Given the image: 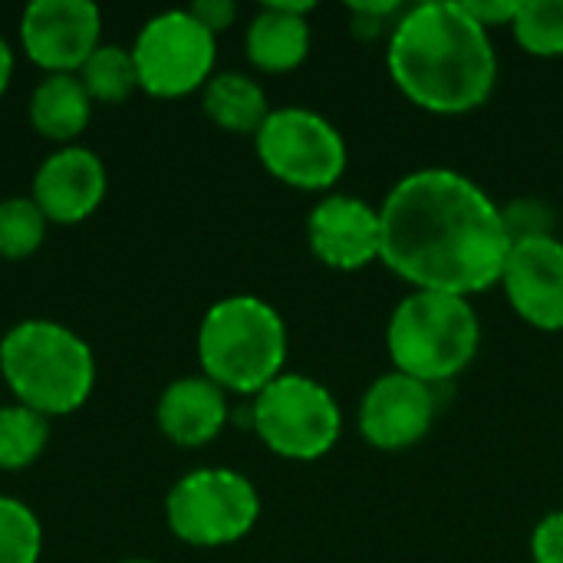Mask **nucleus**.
<instances>
[{"instance_id": "1", "label": "nucleus", "mask_w": 563, "mask_h": 563, "mask_svg": "<svg viewBox=\"0 0 563 563\" xmlns=\"http://www.w3.org/2000/svg\"><path fill=\"white\" fill-rule=\"evenodd\" d=\"M379 261L416 290L475 297L501 284L511 238L501 205L468 175L419 168L379 208Z\"/></svg>"}, {"instance_id": "2", "label": "nucleus", "mask_w": 563, "mask_h": 563, "mask_svg": "<svg viewBox=\"0 0 563 563\" xmlns=\"http://www.w3.org/2000/svg\"><path fill=\"white\" fill-rule=\"evenodd\" d=\"M386 66L399 92L435 115H465L485 106L498 82L492 33L449 0L406 7L389 33Z\"/></svg>"}, {"instance_id": "3", "label": "nucleus", "mask_w": 563, "mask_h": 563, "mask_svg": "<svg viewBox=\"0 0 563 563\" xmlns=\"http://www.w3.org/2000/svg\"><path fill=\"white\" fill-rule=\"evenodd\" d=\"M0 376L20 406L59 419L82 409L92 396L96 356L76 330L33 317L3 333Z\"/></svg>"}, {"instance_id": "4", "label": "nucleus", "mask_w": 563, "mask_h": 563, "mask_svg": "<svg viewBox=\"0 0 563 563\" xmlns=\"http://www.w3.org/2000/svg\"><path fill=\"white\" fill-rule=\"evenodd\" d=\"M201 376L234 396H257L287 366V323L261 297L234 294L208 307L198 327Z\"/></svg>"}, {"instance_id": "5", "label": "nucleus", "mask_w": 563, "mask_h": 563, "mask_svg": "<svg viewBox=\"0 0 563 563\" xmlns=\"http://www.w3.org/2000/svg\"><path fill=\"white\" fill-rule=\"evenodd\" d=\"M482 323L468 297L412 290L406 294L386 327V346L396 373L426 386H442L462 376L478 356Z\"/></svg>"}, {"instance_id": "6", "label": "nucleus", "mask_w": 563, "mask_h": 563, "mask_svg": "<svg viewBox=\"0 0 563 563\" xmlns=\"http://www.w3.org/2000/svg\"><path fill=\"white\" fill-rule=\"evenodd\" d=\"M251 429L277 459L317 462L340 442L343 409L323 383L284 373L251 399Z\"/></svg>"}, {"instance_id": "7", "label": "nucleus", "mask_w": 563, "mask_h": 563, "mask_svg": "<svg viewBox=\"0 0 563 563\" xmlns=\"http://www.w3.org/2000/svg\"><path fill=\"white\" fill-rule=\"evenodd\" d=\"M165 521L188 548H228L257 528L261 495L254 482L234 468H195L172 485Z\"/></svg>"}, {"instance_id": "8", "label": "nucleus", "mask_w": 563, "mask_h": 563, "mask_svg": "<svg viewBox=\"0 0 563 563\" xmlns=\"http://www.w3.org/2000/svg\"><path fill=\"white\" fill-rule=\"evenodd\" d=\"M254 148L277 181L300 191H327L346 172V142L340 129L307 106L271 109L254 135Z\"/></svg>"}, {"instance_id": "9", "label": "nucleus", "mask_w": 563, "mask_h": 563, "mask_svg": "<svg viewBox=\"0 0 563 563\" xmlns=\"http://www.w3.org/2000/svg\"><path fill=\"white\" fill-rule=\"evenodd\" d=\"M139 89L155 99H181L208 86L218 59V36L188 10H165L142 23L129 46Z\"/></svg>"}, {"instance_id": "10", "label": "nucleus", "mask_w": 563, "mask_h": 563, "mask_svg": "<svg viewBox=\"0 0 563 563\" xmlns=\"http://www.w3.org/2000/svg\"><path fill=\"white\" fill-rule=\"evenodd\" d=\"M20 43L46 76L79 73L102 43V13L89 0H33L20 16Z\"/></svg>"}, {"instance_id": "11", "label": "nucleus", "mask_w": 563, "mask_h": 563, "mask_svg": "<svg viewBox=\"0 0 563 563\" xmlns=\"http://www.w3.org/2000/svg\"><path fill=\"white\" fill-rule=\"evenodd\" d=\"M435 412V386L393 369L363 393L360 435L379 452H406L432 432Z\"/></svg>"}, {"instance_id": "12", "label": "nucleus", "mask_w": 563, "mask_h": 563, "mask_svg": "<svg viewBox=\"0 0 563 563\" xmlns=\"http://www.w3.org/2000/svg\"><path fill=\"white\" fill-rule=\"evenodd\" d=\"M505 297L511 310L534 330L561 333L563 330V241L531 238L511 244L501 274Z\"/></svg>"}, {"instance_id": "13", "label": "nucleus", "mask_w": 563, "mask_h": 563, "mask_svg": "<svg viewBox=\"0 0 563 563\" xmlns=\"http://www.w3.org/2000/svg\"><path fill=\"white\" fill-rule=\"evenodd\" d=\"M109 191V172L102 158L86 145H66L46 155L33 175L30 198L49 224H82L89 221Z\"/></svg>"}, {"instance_id": "14", "label": "nucleus", "mask_w": 563, "mask_h": 563, "mask_svg": "<svg viewBox=\"0 0 563 563\" xmlns=\"http://www.w3.org/2000/svg\"><path fill=\"white\" fill-rule=\"evenodd\" d=\"M307 244L333 271H363L383 251L379 208L356 195H327L307 218Z\"/></svg>"}, {"instance_id": "15", "label": "nucleus", "mask_w": 563, "mask_h": 563, "mask_svg": "<svg viewBox=\"0 0 563 563\" xmlns=\"http://www.w3.org/2000/svg\"><path fill=\"white\" fill-rule=\"evenodd\" d=\"M228 422V393L208 376H181L168 383L155 402V426L178 449H201L214 442Z\"/></svg>"}, {"instance_id": "16", "label": "nucleus", "mask_w": 563, "mask_h": 563, "mask_svg": "<svg viewBox=\"0 0 563 563\" xmlns=\"http://www.w3.org/2000/svg\"><path fill=\"white\" fill-rule=\"evenodd\" d=\"M313 10L310 0L303 3H280L271 0L257 10L244 33V49L254 69L261 73H290L310 53V23L307 13Z\"/></svg>"}, {"instance_id": "17", "label": "nucleus", "mask_w": 563, "mask_h": 563, "mask_svg": "<svg viewBox=\"0 0 563 563\" xmlns=\"http://www.w3.org/2000/svg\"><path fill=\"white\" fill-rule=\"evenodd\" d=\"M92 99L82 89L76 73L43 76L30 96V125L40 139L56 142L59 148L76 145L92 119Z\"/></svg>"}, {"instance_id": "18", "label": "nucleus", "mask_w": 563, "mask_h": 563, "mask_svg": "<svg viewBox=\"0 0 563 563\" xmlns=\"http://www.w3.org/2000/svg\"><path fill=\"white\" fill-rule=\"evenodd\" d=\"M201 109L218 129L231 135H257V129L271 115L264 86L247 73H234V69L214 73L208 79V86L201 89Z\"/></svg>"}, {"instance_id": "19", "label": "nucleus", "mask_w": 563, "mask_h": 563, "mask_svg": "<svg viewBox=\"0 0 563 563\" xmlns=\"http://www.w3.org/2000/svg\"><path fill=\"white\" fill-rule=\"evenodd\" d=\"M76 76L82 89L89 92V99L102 106H119L139 92V69H135L132 49L119 43H99V49L82 63Z\"/></svg>"}, {"instance_id": "20", "label": "nucleus", "mask_w": 563, "mask_h": 563, "mask_svg": "<svg viewBox=\"0 0 563 563\" xmlns=\"http://www.w3.org/2000/svg\"><path fill=\"white\" fill-rule=\"evenodd\" d=\"M49 445V419L10 402L0 406V472H23Z\"/></svg>"}, {"instance_id": "21", "label": "nucleus", "mask_w": 563, "mask_h": 563, "mask_svg": "<svg viewBox=\"0 0 563 563\" xmlns=\"http://www.w3.org/2000/svg\"><path fill=\"white\" fill-rule=\"evenodd\" d=\"M511 30L525 53L563 56V0H521Z\"/></svg>"}, {"instance_id": "22", "label": "nucleus", "mask_w": 563, "mask_h": 563, "mask_svg": "<svg viewBox=\"0 0 563 563\" xmlns=\"http://www.w3.org/2000/svg\"><path fill=\"white\" fill-rule=\"evenodd\" d=\"M49 221L36 208L33 198H3L0 201V257L26 261L46 241Z\"/></svg>"}, {"instance_id": "23", "label": "nucleus", "mask_w": 563, "mask_h": 563, "mask_svg": "<svg viewBox=\"0 0 563 563\" xmlns=\"http://www.w3.org/2000/svg\"><path fill=\"white\" fill-rule=\"evenodd\" d=\"M43 554V525L36 511L10 495H0V563H36Z\"/></svg>"}, {"instance_id": "24", "label": "nucleus", "mask_w": 563, "mask_h": 563, "mask_svg": "<svg viewBox=\"0 0 563 563\" xmlns=\"http://www.w3.org/2000/svg\"><path fill=\"white\" fill-rule=\"evenodd\" d=\"M501 218H505L511 244L531 241V238H554V228H558V211L544 198H515L511 205L501 208Z\"/></svg>"}, {"instance_id": "25", "label": "nucleus", "mask_w": 563, "mask_h": 563, "mask_svg": "<svg viewBox=\"0 0 563 563\" xmlns=\"http://www.w3.org/2000/svg\"><path fill=\"white\" fill-rule=\"evenodd\" d=\"M346 10L353 16V26L350 30L360 40H376L386 26L393 33L396 23H399V16L406 13V7L396 3V0H383V3H350Z\"/></svg>"}, {"instance_id": "26", "label": "nucleus", "mask_w": 563, "mask_h": 563, "mask_svg": "<svg viewBox=\"0 0 563 563\" xmlns=\"http://www.w3.org/2000/svg\"><path fill=\"white\" fill-rule=\"evenodd\" d=\"M534 563H563V511H551L531 534Z\"/></svg>"}, {"instance_id": "27", "label": "nucleus", "mask_w": 563, "mask_h": 563, "mask_svg": "<svg viewBox=\"0 0 563 563\" xmlns=\"http://www.w3.org/2000/svg\"><path fill=\"white\" fill-rule=\"evenodd\" d=\"M188 13L218 36L238 20V3L234 0H198V3L188 7Z\"/></svg>"}, {"instance_id": "28", "label": "nucleus", "mask_w": 563, "mask_h": 563, "mask_svg": "<svg viewBox=\"0 0 563 563\" xmlns=\"http://www.w3.org/2000/svg\"><path fill=\"white\" fill-rule=\"evenodd\" d=\"M518 3L521 0H472V3H462V7L472 13V20H478L485 30H492V26L515 23Z\"/></svg>"}, {"instance_id": "29", "label": "nucleus", "mask_w": 563, "mask_h": 563, "mask_svg": "<svg viewBox=\"0 0 563 563\" xmlns=\"http://www.w3.org/2000/svg\"><path fill=\"white\" fill-rule=\"evenodd\" d=\"M10 79H13V49H10V43L0 36V96L7 92Z\"/></svg>"}, {"instance_id": "30", "label": "nucleus", "mask_w": 563, "mask_h": 563, "mask_svg": "<svg viewBox=\"0 0 563 563\" xmlns=\"http://www.w3.org/2000/svg\"><path fill=\"white\" fill-rule=\"evenodd\" d=\"M119 563H158V561H145V558H129V561H119Z\"/></svg>"}]
</instances>
